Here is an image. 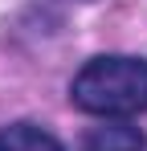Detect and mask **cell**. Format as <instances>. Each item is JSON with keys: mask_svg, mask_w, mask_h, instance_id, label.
Listing matches in <instances>:
<instances>
[{"mask_svg": "<svg viewBox=\"0 0 147 151\" xmlns=\"http://www.w3.org/2000/svg\"><path fill=\"white\" fill-rule=\"evenodd\" d=\"M82 151H147V135L127 119H106L82 135Z\"/></svg>", "mask_w": 147, "mask_h": 151, "instance_id": "2", "label": "cell"}, {"mask_svg": "<svg viewBox=\"0 0 147 151\" xmlns=\"http://www.w3.org/2000/svg\"><path fill=\"white\" fill-rule=\"evenodd\" d=\"M78 110L98 119H127L147 110V61L131 53H102L90 57L70 86Z\"/></svg>", "mask_w": 147, "mask_h": 151, "instance_id": "1", "label": "cell"}, {"mask_svg": "<svg viewBox=\"0 0 147 151\" xmlns=\"http://www.w3.org/2000/svg\"><path fill=\"white\" fill-rule=\"evenodd\" d=\"M0 151H66V147L37 123H12L0 131Z\"/></svg>", "mask_w": 147, "mask_h": 151, "instance_id": "3", "label": "cell"}]
</instances>
